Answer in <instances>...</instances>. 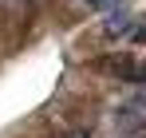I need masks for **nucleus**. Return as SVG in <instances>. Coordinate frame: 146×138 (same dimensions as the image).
Here are the masks:
<instances>
[{"mask_svg": "<svg viewBox=\"0 0 146 138\" xmlns=\"http://www.w3.org/2000/svg\"><path fill=\"white\" fill-rule=\"evenodd\" d=\"M126 103H130L134 111H142V115H146V91H134L130 99H126Z\"/></svg>", "mask_w": 146, "mask_h": 138, "instance_id": "obj_2", "label": "nucleus"}, {"mask_svg": "<svg viewBox=\"0 0 146 138\" xmlns=\"http://www.w3.org/2000/svg\"><path fill=\"white\" fill-rule=\"evenodd\" d=\"M134 28H130V16L126 12H115L111 20H107V36H130Z\"/></svg>", "mask_w": 146, "mask_h": 138, "instance_id": "obj_1", "label": "nucleus"}, {"mask_svg": "<svg viewBox=\"0 0 146 138\" xmlns=\"http://www.w3.org/2000/svg\"><path fill=\"white\" fill-rule=\"evenodd\" d=\"M63 138H91L87 130H71V134H63Z\"/></svg>", "mask_w": 146, "mask_h": 138, "instance_id": "obj_3", "label": "nucleus"}]
</instances>
